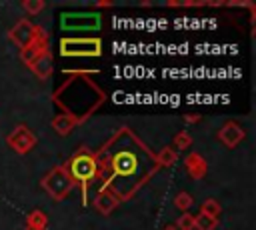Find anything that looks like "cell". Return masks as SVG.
Listing matches in <instances>:
<instances>
[{
  "label": "cell",
  "mask_w": 256,
  "mask_h": 230,
  "mask_svg": "<svg viewBox=\"0 0 256 230\" xmlns=\"http://www.w3.org/2000/svg\"><path fill=\"white\" fill-rule=\"evenodd\" d=\"M64 168H66L68 176L72 178V182L74 184H80V186H84V184L92 182L94 178L102 176V170H104V166L100 164V160L94 154H90L88 150L76 152L68 160V164Z\"/></svg>",
  "instance_id": "6da1fadb"
},
{
  "label": "cell",
  "mask_w": 256,
  "mask_h": 230,
  "mask_svg": "<svg viewBox=\"0 0 256 230\" xmlns=\"http://www.w3.org/2000/svg\"><path fill=\"white\" fill-rule=\"evenodd\" d=\"M102 54L100 38H62L60 40V56L68 58H92Z\"/></svg>",
  "instance_id": "7a4b0ae2"
},
{
  "label": "cell",
  "mask_w": 256,
  "mask_h": 230,
  "mask_svg": "<svg viewBox=\"0 0 256 230\" xmlns=\"http://www.w3.org/2000/svg\"><path fill=\"white\" fill-rule=\"evenodd\" d=\"M102 16L98 12H64L60 14V28L66 32H94L100 30Z\"/></svg>",
  "instance_id": "3957f363"
},
{
  "label": "cell",
  "mask_w": 256,
  "mask_h": 230,
  "mask_svg": "<svg viewBox=\"0 0 256 230\" xmlns=\"http://www.w3.org/2000/svg\"><path fill=\"white\" fill-rule=\"evenodd\" d=\"M40 184H42V188H44L54 200L66 198L68 192H70L72 186H74V182H72V178L68 176V172H66L64 166H54V168L42 178Z\"/></svg>",
  "instance_id": "277c9868"
},
{
  "label": "cell",
  "mask_w": 256,
  "mask_h": 230,
  "mask_svg": "<svg viewBox=\"0 0 256 230\" xmlns=\"http://www.w3.org/2000/svg\"><path fill=\"white\" fill-rule=\"evenodd\" d=\"M110 170H112V176L106 178L104 186L110 184L112 178H128L132 176L136 170H138V156L132 152V150H118L112 158H110ZM102 186V188H104Z\"/></svg>",
  "instance_id": "5b68a950"
},
{
  "label": "cell",
  "mask_w": 256,
  "mask_h": 230,
  "mask_svg": "<svg viewBox=\"0 0 256 230\" xmlns=\"http://www.w3.org/2000/svg\"><path fill=\"white\" fill-rule=\"evenodd\" d=\"M6 142L12 150H16L18 154H26L30 152L34 146H36V136L28 130V126L24 124H18L8 136H6Z\"/></svg>",
  "instance_id": "8992f818"
},
{
  "label": "cell",
  "mask_w": 256,
  "mask_h": 230,
  "mask_svg": "<svg viewBox=\"0 0 256 230\" xmlns=\"http://www.w3.org/2000/svg\"><path fill=\"white\" fill-rule=\"evenodd\" d=\"M8 38H10L20 50H24L26 46H30V44L34 42V38H36V26H34L28 18H22V20H18V22L10 28Z\"/></svg>",
  "instance_id": "52a82bcc"
},
{
  "label": "cell",
  "mask_w": 256,
  "mask_h": 230,
  "mask_svg": "<svg viewBox=\"0 0 256 230\" xmlns=\"http://www.w3.org/2000/svg\"><path fill=\"white\" fill-rule=\"evenodd\" d=\"M44 52H48V36H46V32L40 26H36V38H34V42L30 46H26L24 50H20V60L26 66H30Z\"/></svg>",
  "instance_id": "ba28073f"
},
{
  "label": "cell",
  "mask_w": 256,
  "mask_h": 230,
  "mask_svg": "<svg viewBox=\"0 0 256 230\" xmlns=\"http://www.w3.org/2000/svg\"><path fill=\"white\" fill-rule=\"evenodd\" d=\"M244 136H246V132H244V128H242L238 122H226V124L218 130V140H220L224 146H228V148L238 146V144L244 140Z\"/></svg>",
  "instance_id": "9c48e42d"
},
{
  "label": "cell",
  "mask_w": 256,
  "mask_h": 230,
  "mask_svg": "<svg viewBox=\"0 0 256 230\" xmlns=\"http://www.w3.org/2000/svg\"><path fill=\"white\" fill-rule=\"evenodd\" d=\"M32 72H34V76L38 78V80H48L50 76H52V54H50V50L48 52H44L42 56H38L30 66H28Z\"/></svg>",
  "instance_id": "30bf717a"
},
{
  "label": "cell",
  "mask_w": 256,
  "mask_h": 230,
  "mask_svg": "<svg viewBox=\"0 0 256 230\" xmlns=\"http://www.w3.org/2000/svg\"><path fill=\"white\" fill-rule=\"evenodd\" d=\"M184 166H186V172H188L192 178H196V180L204 178V174H206V170H208L206 160H204V158H202L198 152L188 154V156L184 158Z\"/></svg>",
  "instance_id": "8fae6325"
},
{
  "label": "cell",
  "mask_w": 256,
  "mask_h": 230,
  "mask_svg": "<svg viewBox=\"0 0 256 230\" xmlns=\"http://www.w3.org/2000/svg\"><path fill=\"white\" fill-rule=\"evenodd\" d=\"M118 202H120V198H118L114 192H110V190H100L98 196L94 198V206H96L98 212H102V214H110V212L118 206Z\"/></svg>",
  "instance_id": "7c38bea8"
},
{
  "label": "cell",
  "mask_w": 256,
  "mask_h": 230,
  "mask_svg": "<svg viewBox=\"0 0 256 230\" xmlns=\"http://www.w3.org/2000/svg\"><path fill=\"white\" fill-rule=\"evenodd\" d=\"M78 122H80V118H76V116H72V114L64 112V114H58V116L52 120V128L56 130V134L66 136V134H70V132H72V128H74Z\"/></svg>",
  "instance_id": "4fadbf2b"
},
{
  "label": "cell",
  "mask_w": 256,
  "mask_h": 230,
  "mask_svg": "<svg viewBox=\"0 0 256 230\" xmlns=\"http://www.w3.org/2000/svg\"><path fill=\"white\" fill-rule=\"evenodd\" d=\"M26 226L28 228H34V230H46L48 228V218L44 212L40 210H32L26 218Z\"/></svg>",
  "instance_id": "5bb4252c"
},
{
  "label": "cell",
  "mask_w": 256,
  "mask_h": 230,
  "mask_svg": "<svg viewBox=\"0 0 256 230\" xmlns=\"http://www.w3.org/2000/svg\"><path fill=\"white\" fill-rule=\"evenodd\" d=\"M218 226V218H212L204 212H200L198 216H194V228L196 230H214Z\"/></svg>",
  "instance_id": "9a60e30c"
},
{
  "label": "cell",
  "mask_w": 256,
  "mask_h": 230,
  "mask_svg": "<svg viewBox=\"0 0 256 230\" xmlns=\"http://www.w3.org/2000/svg\"><path fill=\"white\" fill-rule=\"evenodd\" d=\"M176 160H178V154H176V150L170 148V146L162 148L160 154H158V162H160V166H172Z\"/></svg>",
  "instance_id": "2e32d148"
},
{
  "label": "cell",
  "mask_w": 256,
  "mask_h": 230,
  "mask_svg": "<svg viewBox=\"0 0 256 230\" xmlns=\"http://www.w3.org/2000/svg\"><path fill=\"white\" fill-rule=\"evenodd\" d=\"M192 202H194V198L188 192H178L176 198H174V206L178 210H182V214L188 212V208H192Z\"/></svg>",
  "instance_id": "e0dca14e"
},
{
  "label": "cell",
  "mask_w": 256,
  "mask_h": 230,
  "mask_svg": "<svg viewBox=\"0 0 256 230\" xmlns=\"http://www.w3.org/2000/svg\"><path fill=\"white\" fill-rule=\"evenodd\" d=\"M200 212H204V214H208V216H212V218H218V214L222 212V206H220V202H218V200L208 198V200H204V204H202V210H200Z\"/></svg>",
  "instance_id": "ac0fdd59"
},
{
  "label": "cell",
  "mask_w": 256,
  "mask_h": 230,
  "mask_svg": "<svg viewBox=\"0 0 256 230\" xmlns=\"http://www.w3.org/2000/svg\"><path fill=\"white\" fill-rule=\"evenodd\" d=\"M174 144H176V150H186L192 144V138H190L188 132H178L174 136Z\"/></svg>",
  "instance_id": "d6986e66"
},
{
  "label": "cell",
  "mask_w": 256,
  "mask_h": 230,
  "mask_svg": "<svg viewBox=\"0 0 256 230\" xmlns=\"http://www.w3.org/2000/svg\"><path fill=\"white\" fill-rule=\"evenodd\" d=\"M176 228H178V230H194V216L188 214V212H184V214L178 218Z\"/></svg>",
  "instance_id": "ffe728a7"
},
{
  "label": "cell",
  "mask_w": 256,
  "mask_h": 230,
  "mask_svg": "<svg viewBox=\"0 0 256 230\" xmlns=\"http://www.w3.org/2000/svg\"><path fill=\"white\" fill-rule=\"evenodd\" d=\"M22 6H24V10H26L28 14L36 16V14L44 8V2H42V0H24V2H22Z\"/></svg>",
  "instance_id": "44dd1931"
},
{
  "label": "cell",
  "mask_w": 256,
  "mask_h": 230,
  "mask_svg": "<svg viewBox=\"0 0 256 230\" xmlns=\"http://www.w3.org/2000/svg\"><path fill=\"white\" fill-rule=\"evenodd\" d=\"M184 120H186L188 124H190V122L194 124V122H198V120H200V116H198V114H186V116H184Z\"/></svg>",
  "instance_id": "7402d4cb"
},
{
  "label": "cell",
  "mask_w": 256,
  "mask_h": 230,
  "mask_svg": "<svg viewBox=\"0 0 256 230\" xmlns=\"http://www.w3.org/2000/svg\"><path fill=\"white\" fill-rule=\"evenodd\" d=\"M96 6H112V2H96Z\"/></svg>",
  "instance_id": "603a6c76"
},
{
  "label": "cell",
  "mask_w": 256,
  "mask_h": 230,
  "mask_svg": "<svg viewBox=\"0 0 256 230\" xmlns=\"http://www.w3.org/2000/svg\"><path fill=\"white\" fill-rule=\"evenodd\" d=\"M162 230H178V228H176V226H172V224H168V226H164Z\"/></svg>",
  "instance_id": "cb8c5ba5"
},
{
  "label": "cell",
  "mask_w": 256,
  "mask_h": 230,
  "mask_svg": "<svg viewBox=\"0 0 256 230\" xmlns=\"http://www.w3.org/2000/svg\"><path fill=\"white\" fill-rule=\"evenodd\" d=\"M24 230H34V228H28V226H26V228H24Z\"/></svg>",
  "instance_id": "d4e9b609"
}]
</instances>
